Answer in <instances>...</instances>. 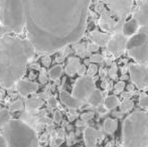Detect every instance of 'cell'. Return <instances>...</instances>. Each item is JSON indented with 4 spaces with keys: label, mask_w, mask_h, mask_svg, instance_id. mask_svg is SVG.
<instances>
[{
    "label": "cell",
    "mask_w": 148,
    "mask_h": 147,
    "mask_svg": "<svg viewBox=\"0 0 148 147\" xmlns=\"http://www.w3.org/2000/svg\"><path fill=\"white\" fill-rule=\"evenodd\" d=\"M91 4L88 0H23L27 40L49 55L77 42L86 30Z\"/></svg>",
    "instance_id": "cell-1"
},
{
    "label": "cell",
    "mask_w": 148,
    "mask_h": 147,
    "mask_svg": "<svg viewBox=\"0 0 148 147\" xmlns=\"http://www.w3.org/2000/svg\"><path fill=\"white\" fill-rule=\"evenodd\" d=\"M34 51L27 39L0 36V85L3 88H11L21 80Z\"/></svg>",
    "instance_id": "cell-2"
},
{
    "label": "cell",
    "mask_w": 148,
    "mask_h": 147,
    "mask_svg": "<svg viewBox=\"0 0 148 147\" xmlns=\"http://www.w3.org/2000/svg\"><path fill=\"white\" fill-rule=\"evenodd\" d=\"M133 2L128 0L96 2L95 10L100 13L99 26L102 32L120 31L132 9Z\"/></svg>",
    "instance_id": "cell-3"
},
{
    "label": "cell",
    "mask_w": 148,
    "mask_h": 147,
    "mask_svg": "<svg viewBox=\"0 0 148 147\" xmlns=\"http://www.w3.org/2000/svg\"><path fill=\"white\" fill-rule=\"evenodd\" d=\"M124 147H148V111H135L126 117L122 127Z\"/></svg>",
    "instance_id": "cell-4"
},
{
    "label": "cell",
    "mask_w": 148,
    "mask_h": 147,
    "mask_svg": "<svg viewBox=\"0 0 148 147\" xmlns=\"http://www.w3.org/2000/svg\"><path fill=\"white\" fill-rule=\"evenodd\" d=\"M0 24L7 31L21 34L25 29L23 0L0 1Z\"/></svg>",
    "instance_id": "cell-5"
},
{
    "label": "cell",
    "mask_w": 148,
    "mask_h": 147,
    "mask_svg": "<svg viewBox=\"0 0 148 147\" xmlns=\"http://www.w3.org/2000/svg\"><path fill=\"white\" fill-rule=\"evenodd\" d=\"M7 147H38L36 132L25 122L11 119L3 129Z\"/></svg>",
    "instance_id": "cell-6"
},
{
    "label": "cell",
    "mask_w": 148,
    "mask_h": 147,
    "mask_svg": "<svg viewBox=\"0 0 148 147\" xmlns=\"http://www.w3.org/2000/svg\"><path fill=\"white\" fill-rule=\"evenodd\" d=\"M126 51L139 65L148 64V25L141 26L138 32L129 37Z\"/></svg>",
    "instance_id": "cell-7"
},
{
    "label": "cell",
    "mask_w": 148,
    "mask_h": 147,
    "mask_svg": "<svg viewBox=\"0 0 148 147\" xmlns=\"http://www.w3.org/2000/svg\"><path fill=\"white\" fill-rule=\"evenodd\" d=\"M95 80L96 78H92V77H89L87 75L80 77L75 83L71 95L74 98H76L77 100L85 103V101L88 100L90 95L96 90Z\"/></svg>",
    "instance_id": "cell-8"
},
{
    "label": "cell",
    "mask_w": 148,
    "mask_h": 147,
    "mask_svg": "<svg viewBox=\"0 0 148 147\" xmlns=\"http://www.w3.org/2000/svg\"><path fill=\"white\" fill-rule=\"evenodd\" d=\"M130 80L134 84L135 88H148V66L139 64H129Z\"/></svg>",
    "instance_id": "cell-9"
},
{
    "label": "cell",
    "mask_w": 148,
    "mask_h": 147,
    "mask_svg": "<svg viewBox=\"0 0 148 147\" xmlns=\"http://www.w3.org/2000/svg\"><path fill=\"white\" fill-rule=\"evenodd\" d=\"M127 42H128V37L125 36L120 30V31L112 34L106 46L111 55H113L116 57H119L126 51Z\"/></svg>",
    "instance_id": "cell-10"
},
{
    "label": "cell",
    "mask_w": 148,
    "mask_h": 147,
    "mask_svg": "<svg viewBox=\"0 0 148 147\" xmlns=\"http://www.w3.org/2000/svg\"><path fill=\"white\" fill-rule=\"evenodd\" d=\"M105 138V134L101 130L93 127H86L84 130V141L86 147H97L98 142H101Z\"/></svg>",
    "instance_id": "cell-11"
},
{
    "label": "cell",
    "mask_w": 148,
    "mask_h": 147,
    "mask_svg": "<svg viewBox=\"0 0 148 147\" xmlns=\"http://www.w3.org/2000/svg\"><path fill=\"white\" fill-rule=\"evenodd\" d=\"M137 4L139 6L133 18L137 20L140 26H146L148 25V1H139Z\"/></svg>",
    "instance_id": "cell-12"
},
{
    "label": "cell",
    "mask_w": 148,
    "mask_h": 147,
    "mask_svg": "<svg viewBox=\"0 0 148 147\" xmlns=\"http://www.w3.org/2000/svg\"><path fill=\"white\" fill-rule=\"evenodd\" d=\"M60 100L64 106H66L70 109H73V110L80 109L81 107H83V105H84V102L77 100L76 98H74V97L70 94V93H68L64 90L60 91Z\"/></svg>",
    "instance_id": "cell-13"
},
{
    "label": "cell",
    "mask_w": 148,
    "mask_h": 147,
    "mask_svg": "<svg viewBox=\"0 0 148 147\" xmlns=\"http://www.w3.org/2000/svg\"><path fill=\"white\" fill-rule=\"evenodd\" d=\"M39 88V85L29 80H20L17 83V91L21 96H27L29 94L35 93Z\"/></svg>",
    "instance_id": "cell-14"
},
{
    "label": "cell",
    "mask_w": 148,
    "mask_h": 147,
    "mask_svg": "<svg viewBox=\"0 0 148 147\" xmlns=\"http://www.w3.org/2000/svg\"><path fill=\"white\" fill-rule=\"evenodd\" d=\"M139 28H140V25L137 22V20L135 18H131V19L125 21V23L123 24L122 28H121V32L129 38V37L136 34L138 32Z\"/></svg>",
    "instance_id": "cell-15"
},
{
    "label": "cell",
    "mask_w": 148,
    "mask_h": 147,
    "mask_svg": "<svg viewBox=\"0 0 148 147\" xmlns=\"http://www.w3.org/2000/svg\"><path fill=\"white\" fill-rule=\"evenodd\" d=\"M110 37L111 36L109 34H105V32H102L100 30H93L91 32V39L94 43L98 44L99 46H106Z\"/></svg>",
    "instance_id": "cell-16"
},
{
    "label": "cell",
    "mask_w": 148,
    "mask_h": 147,
    "mask_svg": "<svg viewBox=\"0 0 148 147\" xmlns=\"http://www.w3.org/2000/svg\"><path fill=\"white\" fill-rule=\"evenodd\" d=\"M81 66V61L77 57H69L66 66V74L70 77H74L77 74L79 68Z\"/></svg>",
    "instance_id": "cell-17"
},
{
    "label": "cell",
    "mask_w": 148,
    "mask_h": 147,
    "mask_svg": "<svg viewBox=\"0 0 148 147\" xmlns=\"http://www.w3.org/2000/svg\"><path fill=\"white\" fill-rule=\"evenodd\" d=\"M118 128V120L115 118H107L103 123V129L109 135H113Z\"/></svg>",
    "instance_id": "cell-18"
},
{
    "label": "cell",
    "mask_w": 148,
    "mask_h": 147,
    "mask_svg": "<svg viewBox=\"0 0 148 147\" xmlns=\"http://www.w3.org/2000/svg\"><path fill=\"white\" fill-rule=\"evenodd\" d=\"M103 101H104L103 93H102L99 89H96V90L90 95L87 102H88L90 105H92V106L98 107L99 105L103 104Z\"/></svg>",
    "instance_id": "cell-19"
},
{
    "label": "cell",
    "mask_w": 148,
    "mask_h": 147,
    "mask_svg": "<svg viewBox=\"0 0 148 147\" xmlns=\"http://www.w3.org/2000/svg\"><path fill=\"white\" fill-rule=\"evenodd\" d=\"M103 105L105 106V108L108 111L113 110L116 107H118L120 105V100L116 95H109L107 96L103 101Z\"/></svg>",
    "instance_id": "cell-20"
},
{
    "label": "cell",
    "mask_w": 148,
    "mask_h": 147,
    "mask_svg": "<svg viewBox=\"0 0 148 147\" xmlns=\"http://www.w3.org/2000/svg\"><path fill=\"white\" fill-rule=\"evenodd\" d=\"M10 120H11V115H10L9 110L1 109L0 110V130H3L5 126L9 123Z\"/></svg>",
    "instance_id": "cell-21"
},
{
    "label": "cell",
    "mask_w": 148,
    "mask_h": 147,
    "mask_svg": "<svg viewBox=\"0 0 148 147\" xmlns=\"http://www.w3.org/2000/svg\"><path fill=\"white\" fill-rule=\"evenodd\" d=\"M73 49H75L77 53L80 55L81 57H91V53L87 51V45L86 43H75Z\"/></svg>",
    "instance_id": "cell-22"
},
{
    "label": "cell",
    "mask_w": 148,
    "mask_h": 147,
    "mask_svg": "<svg viewBox=\"0 0 148 147\" xmlns=\"http://www.w3.org/2000/svg\"><path fill=\"white\" fill-rule=\"evenodd\" d=\"M42 105H43V101L41 100V99L32 98L26 101L25 108H26V110L31 111V110H35V109L39 108V107H41Z\"/></svg>",
    "instance_id": "cell-23"
},
{
    "label": "cell",
    "mask_w": 148,
    "mask_h": 147,
    "mask_svg": "<svg viewBox=\"0 0 148 147\" xmlns=\"http://www.w3.org/2000/svg\"><path fill=\"white\" fill-rule=\"evenodd\" d=\"M134 105L135 104L132 100H123V102H120L119 109L122 114H126L134 108Z\"/></svg>",
    "instance_id": "cell-24"
},
{
    "label": "cell",
    "mask_w": 148,
    "mask_h": 147,
    "mask_svg": "<svg viewBox=\"0 0 148 147\" xmlns=\"http://www.w3.org/2000/svg\"><path fill=\"white\" fill-rule=\"evenodd\" d=\"M62 74V67L60 65H57L55 67H53L49 72V76L51 78V80L57 81L60 79V77Z\"/></svg>",
    "instance_id": "cell-25"
},
{
    "label": "cell",
    "mask_w": 148,
    "mask_h": 147,
    "mask_svg": "<svg viewBox=\"0 0 148 147\" xmlns=\"http://www.w3.org/2000/svg\"><path fill=\"white\" fill-rule=\"evenodd\" d=\"M90 64H102L104 62V55H99V53H95V55H91L89 57Z\"/></svg>",
    "instance_id": "cell-26"
},
{
    "label": "cell",
    "mask_w": 148,
    "mask_h": 147,
    "mask_svg": "<svg viewBox=\"0 0 148 147\" xmlns=\"http://www.w3.org/2000/svg\"><path fill=\"white\" fill-rule=\"evenodd\" d=\"M95 117V113L93 111H86L84 113H82L81 115V120L85 122H88L90 120H92L93 118Z\"/></svg>",
    "instance_id": "cell-27"
},
{
    "label": "cell",
    "mask_w": 148,
    "mask_h": 147,
    "mask_svg": "<svg viewBox=\"0 0 148 147\" xmlns=\"http://www.w3.org/2000/svg\"><path fill=\"white\" fill-rule=\"evenodd\" d=\"M117 72H118L117 65H116L115 63H112L111 67H110V70L108 71V76L111 79H116L117 78Z\"/></svg>",
    "instance_id": "cell-28"
},
{
    "label": "cell",
    "mask_w": 148,
    "mask_h": 147,
    "mask_svg": "<svg viewBox=\"0 0 148 147\" xmlns=\"http://www.w3.org/2000/svg\"><path fill=\"white\" fill-rule=\"evenodd\" d=\"M97 73H98V67H97V65H94V64H90L89 68L87 69V76L94 78V76H95V75L97 74Z\"/></svg>",
    "instance_id": "cell-29"
},
{
    "label": "cell",
    "mask_w": 148,
    "mask_h": 147,
    "mask_svg": "<svg viewBox=\"0 0 148 147\" xmlns=\"http://www.w3.org/2000/svg\"><path fill=\"white\" fill-rule=\"evenodd\" d=\"M139 106L143 108H148V95L147 94H141L139 98Z\"/></svg>",
    "instance_id": "cell-30"
},
{
    "label": "cell",
    "mask_w": 148,
    "mask_h": 147,
    "mask_svg": "<svg viewBox=\"0 0 148 147\" xmlns=\"http://www.w3.org/2000/svg\"><path fill=\"white\" fill-rule=\"evenodd\" d=\"M124 88H125V83L124 82H118L113 86V90L116 94H120V93H122L123 90H124Z\"/></svg>",
    "instance_id": "cell-31"
},
{
    "label": "cell",
    "mask_w": 148,
    "mask_h": 147,
    "mask_svg": "<svg viewBox=\"0 0 148 147\" xmlns=\"http://www.w3.org/2000/svg\"><path fill=\"white\" fill-rule=\"evenodd\" d=\"M22 108H23V103H22L21 101H16V102H14L13 104L11 105L9 112L16 111V110H20V109H22Z\"/></svg>",
    "instance_id": "cell-32"
},
{
    "label": "cell",
    "mask_w": 148,
    "mask_h": 147,
    "mask_svg": "<svg viewBox=\"0 0 148 147\" xmlns=\"http://www.w3.org/2000/svg\"><path fill=\"white\" fill-rule=\"evenodd\" d=\"M99 49H100L99 45L96 44V43H94V42H91V43H88V44H87V51H88L90 53L98 51H99Z\"/></svg>",
    "instance_id": "cell-33"
},
{
    "label": "cell",
    "mask_w": 148,
    "mask_h": 147,
    "mask_svg": "<svg viewBox=\"0 0 148 147\" xmlns=\"http://www.w3.org/2000/svg\"><path fill=\"white\" fill-rule=\"evenodd\" d=\"M62 121V115L60 113V111L59 110L55 111V113H53V122L57 124H60Z\"/></svg>",
    "instance_id": "cell-34"
},
{
    "label": "cell",
    "mask_w": 148,
    "mask_h": 147,
    "mask_svg": "<svg viewBox=\"0 0 148 147\" xmlns=\"http://www.w3.org/2000/svg\"><path fill=\"white\" fill-rule=\"evenodd\" d=\"M38 79H39V82H40L41 84H47V80H49V79H47L45 70H40V73H39Z\"/></svg>",
    "instance_id": "cell-35"
},
{
    "label": "cell",
    "mask_w": 148,
    "mask_h": 147,
    "mask_svg": "<svg viewBox=\"0 0 148 147\" xmlns=\"http://www.w3.org/2000/svg\"><path fill=\"white\" fill-rule=\"evenodd\" d=\"M41 63H42V65H43V67H45V68L49 67V66H51V57H49V55H45V57H43L42 59H41Z\"/></svg>",
    "instance_id": "cell-36"
},
{
    "label": "cell",
    "mask_w": 148,
    "mask_h": 147,
    "mask_svg": "<svg viewBox=\"0 0 148 147\" xmlns=\"http://www.w3.org/2000/svg\"><path fill=\"white\" fill-rule=\"evenodd\" d=\"M97 111H98V113H100V116H104L108 113V110L105 108V106H104L103 104L99 105V106L97 107Z\"/></svg>",
    "instance_id": "cell-37"
},
{
    "label": "cell",
    "mask_w": 148,
    "mask_h": 147,
    "mask_svg": "<svg viewBox=\"0 0 148 147\" xmlns=\"http://www.w3.org/2000/svg\"><path fill=\"white\" fill-rule=\"evenodd\" d=\"M77 74L79 75L80 77H83V76H86L87 74V68L85 65H81L80 68H79L78 72H77Z\"/></svg>",
    "instance_id": "cell-38"
},
{
    "label": "cell",
    "mask_w": 148,
    "mask_h": 147,
    "mask_svg": "<svg viewBox=\"0 0 148 147\" xmlns=\"http://www.w3.org/2000/svg\"><path fill=\"white\" fill-rule=\"evenodd\" d=\"M47 104H49V106H51V107H56L58 105L57 99H56L55 97H49V100H47Z\"/></svg>",
    "instance_id": "cell-39"
},
{
    "label": "cell",
    "mask_w": 148,
    "mask_h": 147,
    "mask_svg": "<svg viewBox=\"0 0 148 147\" xmlns=\"http://www.w3.org/2000/svg\"><path fill=\"white\" fill-rule=\"evenodd\" d=\"M49 97H51V93L49 92H42V93H40V94H38L37 95V98L38 99H45V98H47L49 99Z\"/></svg>",
    "instance_id": "cell-40"
},
{
    "label": "cell",
    "mask_w": 148,
    "mask_h": 147,
    "mask_svg": "<svg viewBox=\"0 0 148 147\" xmlns=\"http://www.w3.org/2000/svg\"><path fill=\"white\" fill-rule=\"evenodd\" d=\"M76 126L77 127H80V128H82V127H85L86 128L87 127V122H85V121H82V120H77L76 121Z\"/></svg>",
    "instance_id": "cell-41"
},
{
    "label": "cell",
    "mask_w": 148,
    "mask_h": 147,
    "mask_svg": "<svg viewBox=\"0 0 148 147\" xmlns=\"http://www.w3.org/2000/svg\"><path fill=\"white\" fill-rule=\"evenodd\" d=\"M132 93H129V92H126V93H122L121 94V97L123 98V100H130V98L132 97Z\"/></svg>",
    "instance_id": "cell-42"
},
{
    "label": "cell",
    "mask_w": 148,
    "mask_h": 147,
    "mask_svg": "<svg viewBox=\"0 0 148 147\" xmlns=\"http://www.w3.org/2000/svg\"><path fill=\"white\" fill-rule=\"evenodd\" d=\"M57 135H58V138L64 139V128H60V129L58 130Z\"/></svg>",
    "instance_id": "cell-43"
},
{
    "label": "cell",
    "mask_w": 148,
    "mask_h": 147,
    "mask_svg": "<svg viewBox=\"0 0 148 147\" xmlns=\"http://www.w3.org/2000/svg\"><path fill=\"white\" fill-rule=\"evenodd\" d=\"M0 147H7V142L3 135H0Z\"/></svg>",
    "instance_id": "cell-44"
},
{
    "label": "cell",
    "mask_w": 148,
    "mask_h": 147,
    "mask_svg": "<svg viewBox=\"0 0 148 147\" xmlns=\"http://www.w3.org/2000/svg\"><path fill=\"white\" fill-rule=\"evenodd\" d=\"M107 76H108V71L101 68V70H100V77L104 80V79H106V77Z\"/></svg>",
    "instance_id": "cell-45"
},
{
    "label": "cell",
    "mask_w": 148,
    "mask_h": 147,
    "mask_svg": "<svg viewBox=\"0 0 148 147\" xmlns=\"http://www.w3.org/2000/svg\"><path fill=\"white\" fill-rule=\"evenodd\" d=\"M135 86L134 85H132V84H130V85H128V86H127V92H129V93H135Z\"/></svg>",
    "instance_id": "cell-46"
},
{
    "label": "cell",
    "mask_w": 148,
    "mask_h": 147,
    "mask_svg": "<svg viewBox=\"0 0 148 147\" xmlns=\"http://www.w3.org/2000/svg\"><path fill=\"white\" fill-rule=\"evenodd\" d=\"M64 61V55H60V57H57V59H56V62L58 63V65L62 63Z\"/></svg>",
    "instance_id": "cell-47"
},
{
    "label": "cell",
    "mask_w": 148,
    "mask_h": 147,
    "mask_svg": "<svg viewBox=\"0 0 148 147\" xmlns=\"http://www.w3.org/2000/svg\"><path fill=\"white\" fill-rule=\"evenodd\" d=\"M113 116H115L116 118H118V119H121V118L123 117V114L121 113V112H113Z\"/></svg>",
    "instance_id": "cell-48"
},
{
    "label": "cell",
    "mask_w": 148,
    "mask_h": 147,
    "mask_svg": "<svg viewBox=\"0 0 148 147\" xmlns=\"http://www.w3.org/2000/svg\"><path fill=\"white\" fill-rule=\"evenodd\" d=\"M64 143V139H60V138H57V140H56V146L59 147L60 146V144Z\"/></svg>",
    "instance_id": "cell-49"
},
{
    "label": "cell",
    "mask_w": 148,
    "mask_h": 147,
    "mask_svg": "<svg viewBox=\"0 0 148 147\" xmlns=\"http://www.w3.org/2000/svg\"><path fill=\"white\" fill-rule=\"evenodd\" d=\"M129 79V77L127 76V75H122V76L120 77V80L121 82H123V81H127Z\"/></svg>",
    "instance_id": "cell-50"
},
{
    "label": "cell",
    "mask_w": 148,
    "mask_h": 147,
    "mask_svg": "<svg viewBox=\"0 0 148 147\" xmlns=\"http://www.w3.org/2000/svg\"><path fill=\"white\" fill-rule=\"evenodd\" d=\"M31 69H34V70H40V67H39L38 64H33L31 66Z\"/></svg>",
    "instance_id": "cell-51"
},
{
    "label": "cell",
    "mask_w": 148,
    "mask_h": 147,
    "mask_svg": "<svg viewBox=\"0 0 148 147\" xmlns=\"http://www.w3.org/2000/svg\"><path fill=\"white\" fill-rule=\"evenodd\" d=\"M127 70H128V67H123L122 69H121V73H122V75H126V72H127Z\"/></svg>",
    "instance_id": "cell-52"
},
{
    "label": "cell",
    "mask_w": 148,
    "mask_h": 147,
    "mask_svg": "<svg viewBox=\"0 0 148 147\" xmlns=\"http://www.w3.org/2000/svg\"><path fill=\"white\" fill-rule=\"evenodd\" d=\"M105 147H114V142L113 141H109L107 144L105 145Z\"/></svg>",
    "instance_id": "cell-53"
},
{
    "label": "cell",
    "mask_w": 148,
    "mask_h": 147,
    "mask_svg": "<svg viewBox=\"0 0 148 147\" xmlns=\"http://www.w3.org/2000/svg\"><path fill=\"white\" fill-rule=\"evenodd\" d=\"M35 77H36V76H35V74H34V73H32V72H31V73L29 74V81L33 80V79H34Z\"/></svg>",
    "instance_id": "cell-54"
},
{
    "label": "cell",
    "mask_w": 148,
    "mask_h": 147,
    "mask_svg": "<svg viewBox=\"0 0 148 147\" xmlns=\"http://www.w3.org/2000/svg\"><path fill=\"white\" fill-rule=\"evenodd\" d=\"M83 65H85V66H89V65H90V61H89V59H85L84 64H83Z\"/></svg>",
    "instance_id": "cell-55"
},
{
    "label": "cell",
    "mask_w": 148,
    "mask_h": 147,
    "mask_svg": "<svg viewBox=\"0 0 148 147\" xmlns=\"http://www.w3.org/2000/svg\"><path fill=\"white\" fill-rule=\"evenodd\" d=\"M76 117H77V115H71V116H69V120L72 121V120L76 119Z\"/></svg>",
    "instance_id": "cell-56"
},
{
    "label": "cell",
    "mask_w": 148,
    "mask_h": 147,
    "mask_svg": "<svg viewBox=\"0 0 148 147\" xmlns=\"http://www.w3.org/2000/svg\"><path fill=\"white\" fill-rule=\"evenodd\" d=\"M68 129L70 130V131H72V130H73V126L72 125H69L68 126Z\"/></svg>",
    "instance_id": "cell-57"
},
{
    "label": "cell",
    "mask_w": 148,
    "mask_h": 147,
    "mask_svg": "<svg viewBox=\"0 0 148 147\" xmlns=\"http://www.w3.org/2000/svg\"><path fill=\"white\" fill-rule=\"evenodd\" d=\"M0 98H1V92H0Z\"/></svg>",
    "instance_id": "cell-58"
}]
</instances>
